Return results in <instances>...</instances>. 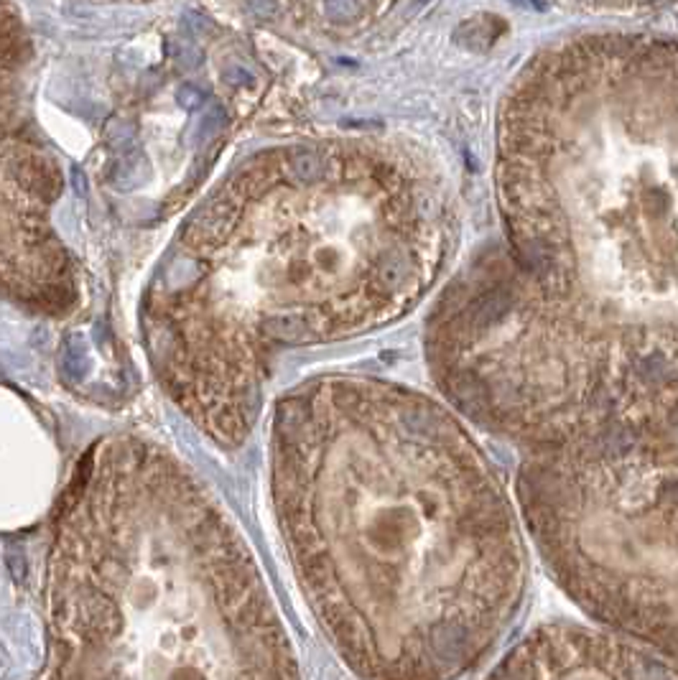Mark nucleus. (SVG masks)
Wrapping results in <instances>:
<instances>
[{"instance_id": "f257e3e1", "label": "nucleus", "mask_w": 678, "mask_h": 680, "mask_svg": "<svg viewBox=\"0 0 678 680\" xmlns=\"http://www.w3.org/2000/svg\"><path fill=\"white\" fill-rule=\"evenodd\" d=\"M503 237L426 324L449 403L525 448L678 430V44L535 54L498 130Z\"/></svg>"}, {"instance_id": "f03ea898", "label": "nucleus", "mask_w": 678, "mask_h": 680, "mask_svg": "<svg viewBox=\"0 0 678 680\" xmlns=\"http://www.w3.org/2000/svg\"><path fill=\"white\" fill-rule=\"evenodd\" d=\"M271 500L329 644L360 680H459L523 607V520L446 405L317 377L271 418Z\"/></svg>"}, {"instance_id": "7ed1b4c3", "label": "nucleus", "mask_w": 678, "mask_h": 680, "mask_svg": "<svg viewBox=\"0 0 678 680\" xmlns=\"http://www.w3.org/2000/svg\"><path fill=\"white\" fill-rule=\"evenodd\" d=\"M446 242L441 181L406 145L263 151L197 209L145 295L151 367L209 441L237 448L276 352L400 319L436 280Z\"/></svg>"}, {"instance_id": "20e7f679", "label": "nucleus", "mask_w": 678, "mask_h": 680, "mask_svg": "<svg viewBox=\"0 0 678 680\" xmlns=\"http://www.w3.org/2000/svg\"><path fill=\"white\" fill-rule=\"evenodd\" d=\"M34 680H301L261 568L169 448L110 436L82 457L44 558Z\"/></svg>"}, {"instance_id": "39448f33", "label": "nucleus", "mask_w": 678, "mask_h": 680, "mask_svg": "<svg viewBox=\"0 0 678 680\" xmlns=\"http://www.w3.org/2000/svg\"><path fill=\"white\" fill-rule=\"evenodd\" d=\"M516 505L566 596L678 665V430H599L525 448Z\"/></svg>"}, {"instance_id": "423d86ee", "label": "nucleus", "mask_w": 678, "mask_h": 680, "mask_svg": "<svg viewBox=\"0 0 678 680\" xmlns=\"http://www.w3.org/2000/svg\"><path fill=\"white\" fill-rule=\"evenodd\" d=\"M3 222L5 288L23 308L62 313L74 301V280L62 245L51 237L46 209L59 194V171L26 145H5Z\"/></svg>"}, {"instance_id": "0eeeda50", "label": "nucleus", "mask_w": 678, "mask_h": 680, "mask_svg": "<svg viewBox=\"0 0 678 680\" xmlns=\"http://www.w3.org/2000/svg\"><path fill=\"white\" fill-rule=\"evenodd\" d=\"M482 680H678V665L605 629L546 624Z\"/></svg>"}]
</instances>
